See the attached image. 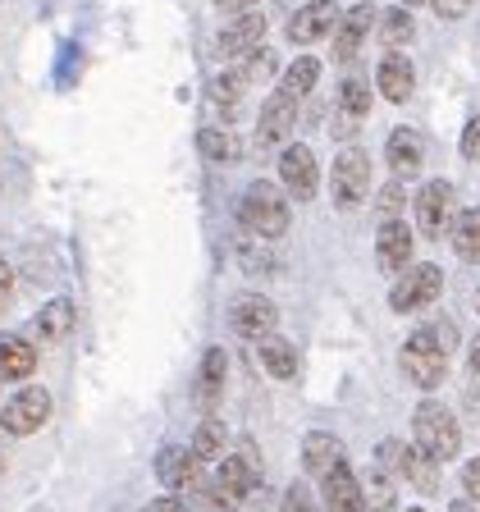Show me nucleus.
Returning <instances> with one entry per match:
<instances>
[{"mask_svg": "<svg viewBox=\"0 0 480 512\" xmlns=\"http://www.w3.org/2000/svg\"><path fill=\"white\" fill-rule=\"evenodd\" d=\"M412 444L421 448L435 467H439V462H448V458H458V448H462L458 416L448 412L444 403L426 398V403L416 407V416H412Z\"/></svg>", "mask_w": 480, "mask_h": 512, "instance_id": "nucleus-1", "label": "nucleus"}, {"mask_svg": "<svg viewBox=\"0 0 480 512\" xmlns=\"http://www.w3.org/2000/svg\"><path fill=\"white\" fill-rule=\"evenodd\" d=\"M238 220H243L247 234H256V238L288 234V202H284V192H279L275 183H266V179L247 183L243 202H238Z\"/></svg>", "mask_w": 480, "mask_h": 512, "instance_id": "nucleus-2", "label": "nucleus"}, {"mask_svg": "<svg viewBox=\"0 0 480 512\" xmlns=\"http://www.w3.org/2000/svg\"><path fill=\"white\" fill-rule=\"evenodd\" d=\"M403 375L416 384V389H439L448 375V343L439 339L435 325L416 330L412 339L403 343Z\"/></svg>", "mask_w": 480, "mask_h": 512, "instance_id": "nucleus-3", "label": "nucleus"}, {"mask_svg": "<svg viewBox=\"0 0 480 512\" xmlns=\"http://www.w3.org/2000/svg\"><path fill=\"white\" fill-rule=\"evenodd\" d=\"M453 220H458V192H453V183L435 179L416 192V224H421L426 238L453 234Z\"/></svg>", "mask_w": 480, "mask_h": 512, "instance_id": "nucleus-4", "label": "nucleus"}, {"mask_svg": "<svg viewBox=\"0 0 480 512\" xmlns=\"http://www.w3.org/2000/svg\"><path fill=\"white\" fill-rule=\"evenodd\" d=\"M51 421V394H46L42 384H28L10 403L0 407V430L5 435H32V430H42Z\"/></svg>", "mask_w": 480, "mask_h": 512, "instance_id": "nucleus-5", "label": "nucleus"}, {"mask_svg": "<svg viewBox=\"0 0 480 512\" xmlns=\"http://www.w3.org/2000/svg\"><path fill=\"white\" fill-rule=\"evenodd\" d=\"M439 293H444V270L430 266V261H421V266H407L403 270V279H398L394 293H389V307L407 316V311L430 307Z\"/></svg>", "mask_w": 480, "mask_h": 512, "instance_id": "nucleus-6", "label": "nucleus"}, {"mask_svg": "<svg viewBox=\"0 0 480 512\" xmlns=\"http://www.w3.org/2000/svg\"><path fill=\"white\" fill-rule=\"evenodd\" d=\"M371 197V156L366 151H339L334 160V206L352 211V206H362Z\"/></svg>", "mask_w": 480, "mask_h": 512, "instance_id": "nucleus-7", "label": "nucleus"}, {"mask_svg": "<svg viewBox=\"0 0 480 512\" xmlns=\"http://www.w3.org/2000/svg\"><path fill=\"white\" fill-rule=\"evenodd\" d=\"M380 467L407 476L416 490H435V462H430L416 444H403V439H384V444H380Z\"/></svg>", "mask_w": 480, "mask_h": 512, "instance_id": "nucleus-8", "label": "nucleus"}, {"mask_svg": "<svg viewBox=\"0 0 480 512\" xmlns=\"http://www.w3.org/2000/svg\"><path fill=\"white\" fill-rule=\"evenodd\" d=\"M275 302L261 298V293H238L234 307H229V325H234V334H243V339H266V334H275Z\"/></svg>", "mask_w": 480, "mask_h": 512, "instance_id": "nucleus-9", "label": "nucleus"}, {"mask_svg": "<svg viewBox=\"0 0 480 512\" xmlns=\"http://www.w3.org/2000/svg\"><path fill=\"white\" fill-rule=\"evenodd\" d=\"M279 179H284V188L293 192L298 202H311V197H316V183H320V170H316L311 147H302V142L284 147V156H279Z\"/></svg>", "mask_w": 480, "mask_h": 512, "instance_id": "nucleus-10", "label": "nucleus"}, {"mask_svg": "<svg viewBox=\"0 0 480 512\" xmlns=\"http://www.w3.org/2000/svg\"><path fill=\"white\" fill-rule=\"evenodd\" d=\"M156 476L165 490H197L202 485V462H197V453L183 444H165L156 458Z\"/></svg>", "mask_w": 480, "mask_h": 512, "instance_id": "nucleus-11", "label": "nucleus"}, {"mask_svg": "<svg viewBox=\"0 0 480 512\" xmlns=\"http://www.w3.org/2000/svg\"><path fill=\"white\" fill-rule=\"evenodd\" d=\"M293 124H298V96L275 92L266 106H261V119H256V142H261V147H279V142L293 133Z\"/></svg>", "mask_w": 480, "mask_h": 512, "instance_id": "nucleus-12", "label": "nucleus"}, {"mask_svg": "<svg viewBox=\"0 0 480 512\" xmlns=\"http://www.w3.org/2000/svg\"><path fill=\"white\" fill-rule=\"evenodd\" d=\"M334 28H339L334 0H311V5H302V10L288 19V37H293V42H325Z\"/></svg>", "mask_w": 480, "mask_h": 512, "instance_id": "nucleus-13", "label": "nucleus"}, {"mask_svg": "<svg viewBox=\"0 0 480 512\" xmlns=\"http://www.w3.org/2000/svg\"><path fill=\"white\" fill-rule=\"evenodd\" d=\"M320 480H325V508H330V512H366L362 480L352 476L348 462H339L330 476H320Z\"/></svg>", "mask_w": 480, "mask_h": 512, "instance_id": "nucleus-14", "label": "nucleus"}, {"mask_svg": "<svg viewBox=\"0 0 480 512\" xmlns=\"http://www.w3.org/2000/svg\"><path fill=\"white\" fill-rule=\"evenodd\" d=\"M375 256H380V270H407L412 261V229L403 220H384L380 224V238H375Z\"/></svg>", "mask_w": 480, "mask_h": 512, "instance_id": "nucleus-15", "label": "nucleus"}, {"mask_svg": "<svg viewBox=\"0 0 480 512\" xmlns=\"http://www.w3.org/2000/svg\"><path fill=\"white\" fill-rule=\"evenodd\" d=\"M256 480H261V471H256L252 458H224L220 471H215V490H220L224 499L238 508V503L256 490Z\"/></svg>", "mask_w": 480, "mask_h": 512, "instance_id": "nucleus-16", "label": "nucleus"}, {"mask_svg": "<svg viewBox=\"0 0 480 512\" xmlns=\"http://www.w3.org/2000/svg\"><path fill=\"white\" fill-rule=\"evenodd\" d=\"M384 156H389V170L398 174V179H412L416 170H421V160H426V142H421V133L416 128H394L389 133V147H384Z\"/></svg>", "mask_w": 480, "mask_h": 512, "instance_id": "nucleus-17", "label": "nucleus"}, {"mask_svg": "<svg viewBox=\"0 0 480 512\" xmlns=\"http://www.w3.org/2000/svg\"><path fill=\"white\" fill-rule=\"evenodd\" d=\"M261 37H266V19H261V14H238V19L220 32V51L224 55H256L261 51Z\"/></svg>", "mask_w": 480, "mask_h": 512, "instance_id": "nucleus-18", "label": "nucleus"}, {"mask_svg": "<svg viewBox=\"0 0 480 512\" xmlns=\"http://www.w3.org/2000/svg\"><path fill=\"white\" fill-rule=\"evenodd\" d=\"M371 37V5H352L348 14H339V28H334V55L339 60H352V55L362 51V42Z\"/></svg>", "mask_w": 480, "mask_h": 512, "instance_id": "nucleus-19", "label": "nucleus"}, {"mask_svg": "<svg viewBox=\"0 0 480 512\" xmlns=\"http://www.w3.org/2000/svg\"><path fill=\"white\" fill-rule=\"evenodd\" d=\"M339 462H343V444L334 435H325V430H311V435L302 439V467H307L311 476H330Z\"/></svg>", "mask_w": 480, "mask_h": 512, "instance_id": "nucleus-20", "label": "nucleus"}, {"mask_svg": "<svg viewBox=\"0 0 480 512\" xmlns=\"http://www.w3.org/2000/svg\"><path fill=\"white\" fill-rule=\"evenodd\" d=\"M37 371V348L19 334H5L0 339V380H28Z\"/></svg>", "mask_w": 480, "mask_h": 512, "instance_id": "nucleus-21", "label": "nucleus"}, {"mask_svg": "<svg viewBox=\"0 0 480 512\" xmlns=\"http://www.w3.org/2000/svg\"><path fill=\"white\" fill-rule=\"evenodd\" d=\"M380 92L389 96V101H407L412 96V87H416V74H412V60L407 55H398V51H389L380 60Z\"/></svg>", "mask_w": 480, "mask_h": 512, "instance_id": "nucleus-22", "label": "nucleus"}, {"mask_svg": "<svg viewBox=\"0 0 480 512\" xmlns=\"http://www.w3.org/2000/svg\"><path fill=\"white\" fill-rule=\"evenodd\" d=\"M256 357H261V366H266L275 380H293V375H298V348L288 339H279V334H266V339L256 343Z\"/></svg>", "mask_w": 480, "mask_h": 512, "instance_id": "nucleus-23", "label": "nucleus"}, {"mask_svg": "<svg viewBox=\"0 0 480 512\" xmlns=\"http://www.w3.org/2000/svg\"><path fill=\"white\" fill-rule=\"evenodd\" d=\"M32 330H37V339H42V343H60L64 334L74 330V302H69V298H51L42 311H37Z\"/></svg>", "mask_w": 480, "mask_h": 512, "instance_id": "nucleus-24", "label": "nucleus"}, {"mask_svg": "<svg viewBox=\"0 0 480 512\" xmlns=\"http://www.w3.org/2000/svg\"><path fill=\"white\" fill-rule=\"evenodd\" d=\"M224 371H229V357H224V348H206L202 375H197V398H202V407H211L215 398L224 394Z\"/></svg>", "mask_w": 480, "mask_h": 512, "instance_id": "nucleus-25", "label": "nucleus"}, {"mask_svg": "<svg viewBox=\"0 0 480 512\" xmlns=\"http://www.w3.org/2000/svg\"><path fill=\"white\" fill-rule=\"evenodd\" d=\"M448 238H453V252H458L462 261H480V206L476 211H458Z\"/></svg>", "mask_w": 480, "mask_h": 512, "instance_id": "nucleus-26", "label": "nucleus"}, {"mask_svg": "<svg viewBox=\"0 0 480 512\" xmlns=\"http://www.w3.org/2000/svg\"><path fill=\"white\" fill-rule=\"evenodd\" d=\"M316 78H320V60L302 55V60H293V64L284 69V78H279V92H288V96H307L311 87H316Z\"/></svg>", "mask_w": 480, "mask_h": 512, "instance_id": "nucleus-27", "label": "nucleus"}, {"mask_svg": "<svg viewBox=\"0 0 480 512\" xmlns=\"http://www.w3.org/2000/svg\"><path fill=\"white\" fill-rule=\"evenodd\" d=\"M197 151L206 160H215V165H229V160H238V138L224 133V128H202L197 133Z\"/></svg>", "mask_w": 480, "mask_h": 512, "instance_id": "nucleus-28", "label": "nucleus"}, {"mask_svg": "<svg viewBox=\"0 0 480 512\" xmlns=\"http://www.w3.org/2000/svg\"><path fill=\"white\" fill-rule=\"evenodd\" d=\"M224 444H229V435H224L220 421H202L197 435H192V453H197V462H224Z\"/></svg>", "mask_w": 480, "mask_h": 512, "instance_id": "nucleus-29", "label": "nucleus"}, {"mask_svg": "<svg viewBox=\"0 0 480 512\" xmlns=\"http://www.w3.org/2000/svg\"><path fill=\"white\" fill-rule=\"evenodd\" d=\"M362 494H366V512H389V508H394V480H389V471L371 467Z\"/></svg>", "mask_w": 480, "mask_h": 512, "instance_id": "nucleus-30", "label": "nucleus"}, {"mask_svg": "<svg viewBox=\"0 0 480 512\" xmlns=\"http://www.w3.org/2000/svg\"><path fill=\"white\" fill-rule=\"evenodd\" d=\"M339 106L343 115H371V83H362V78H348V83L339 87Z\"/></svg>", "mask_w": 480, "mask_h": 512, "instance_id": "nucleus-31", "label": "nucleus"}, {"mask_svg": "<svg viewBox=\"0 0 480 512\" xmlns=\"http://www.w3.org/2000/svg\"><path fill=\"white\" fill-rule=\"evenodd\" d=\"M412 32H416V23H412V14H407V10H389V14H384V42H389V46H403Z\"/></svg>", "mask_w": 480, "mask_h": 512, "instance_id": "nucleus-32", "label": "nucleus"}, {"mask_svg": "<svg viewBox=\"0 0 480 512\" xmlns=\"http://www.w3.org/2000/svg\"><path fill=\"white\" fill-rule=\"evenodd\" d=\"M243 83H247V74L243 69H229V74H220L215 78V101H238V92H243Z\"/></svg>", "mask_w": 480, "mask_h": 512, "instance_id": "nucleus-33", "label": "nucleus"}, {"mask_svg": "<svg viewBox=\"0 0 480 512\" xmlns=\"http://www.w3.org/2000/svg\"><path fill=\"white\" fill-rule=\"evenodd\" d=\"M234 252H238V261H243L247 275H261V270H270V256H266V252H256L252 243H234Z\"/></svg>", "mask_w": 480, "mask_h": 512, "instance_id": "nucleus-34", "label": "nucleus"}, {"mask_svg": "<svg viewBox=\"0 0 480 512\" xmlns=\"http://www.w3.org/2000/svg\"><path fill=\"white\" fill-rule=\"evenodd\" d=\"M279 512H316V503H311L307 485H288V490H284V503H279Z\"/></svg>", "mask_w": 480, "mask_h": 512, "instance_id": "nucleus-35", "label": "nucleus"}, {"mask_svg": "<svg viewBox=\"0 0 480 512\" xmlns=\"http://www.w3.org/2000/svg\"><path fill=\"white\" fill-rule=\"evenodd\" d=\"M462 490H467V503H480V458L462 467Z\"/></svg>", "mask_w": 480, "mask_h": 512, "instance_id": "nucleus-36", "label": "nucleus"}, {"mask_svg": "<svg viewBox=\"0 0 480 512\" xmlns=\"http://www.w3.org/2000/svg\"><path fill=\"white\" fill-rule=\"evenodd\" d=\"M462 156L467 160H480V115L462 128Z\"/></svg>", "mask_w": 480, "mask_h": 512, "instance_id": "nucleus-37", "label": "nucleus"}, {"mask_svg": "<svg viewBox=\"0 0 480 512\" xmlns=\"http://www.w3.org/2000/svg\"><path fill=\"white\" fill-rule=\"evenodd\" d=\"M435 5V14H444V19H462V14L471 10V0H430Z\"/></svg>", "mask_w": 480, "mask_h": 512, "instance_id": "nucleus-38", "label": "nucleus"}, {"mask_svg": "<svg viewBox=\"0 0 480 512\" xmlns=\"http://www.w3.org/2000/svg\"><path fill=\"white\" fill-rule=\"evenodd\" d=\"M10 288H14V270H10V261L0 256V311L10 307Z\"/></svg>", "mask_w": 480, "mask_h": 512, "instance_id": "nucleus-39", "label": "nucleus"}, {"mask_svg": "<svg viewBox=\"0 0 480 512\" xmlns=\"http://www.w3.org/2000/svg\"><path fill=\"white\" fill-rule=\"evenodd\" d=\"M220 10H234V14H252V5H261V0H215Z\"/></svg>", "mask_w": 480, "mask_h": 512, "instance_id": "nucleus-40", "label": "nucleus"}, {"mask_svg": "<svg viewBox=\"0 0 480 512\" xmlns=\"http://www.w3.org/2000/svg\"><path fill=\"white\" fill-rule=\"evenodd\" d=\"M147 512H183V503L174 499V494H165V499H151V508Z\"/></svg>", "mask_w": 480, "mask_h": 512, "instance_id": "nucleus-41", "label": "nucleus"}, {"mask_svg": "<svg viewBox=\"0 0 480 512\" xmlns=\"http://www.w3.org/2000/svg\"><path fill=\"white\" fill-rule=\"evenodd\" d=\"M471 371H480V334H476V343H471Z\"/></svg>", "mask_w": 480, "mask_h": 512, "instance_id": "nucleus-42", "label": "nucleus"}, {"mask_svg": "<svg viewBox=\"0 0 480 512\" xmlns=\"http://www.w3.org/2000/svg\"><path fill=\"white\" fill-rule=\"evenodd\" d=\"M448 512H476V508H471V503H453V508H448Z\"/></svg>", "mask_w": 480, "mask_h": 512, "instance_id": "nucleus-43", "label": "nucleus"}, {"mask_svg": "<svg viewBox=\"0 0 480 512\" xmlns=\"http://www.w3.org/2000/svg\"><path fill=\"white\" fill-rule=\"evenodd\" d=\"M403 5H426V0H403Z\"/></svg>", "mask_w": 480, "mask_h": 512, "instance_id": "nucleus-44", "label": "nucleus"}, {"mask_svg": "<svg viewBox=\"0 0 480 512\" xmlns=\"http://www.w3.org/2000/svg\"><path fill=\"white\" fill-rule=\"evenodd\" d=\"M407 512H426V508H407Z\"/></svg>", "mask_w": 480, "mask_h": 512, "instance_id": "nucleus-45", "label": "nucleus"}, {"mask_svg": "<svg viewBox=\"0 0 480 512\" xmlns=\"http://www.w3.org/2000/svg\"><path fill=\"white\" fill-rule=\"evenodd\" d=\"M476 311H480V293H476Z\"/></svg>", "mask_w": 480, "mask_h": 512, "instance_id": "nucleus-46", "label": "nucleus"}, {"mask_svg": "<svg viewBox=\"0 0 480 512\" xmlns=\"http://www.w3.org/2000/svg\"><path fill=\"white\" fill-rule=\"evenodd\" d=\"M0 471H5V458H0Z\"/></svg>", "mask_w": 480, "mask_h": 512, "instance_id": "nucleus-47", "label": "nucleus"}]
</instances>
